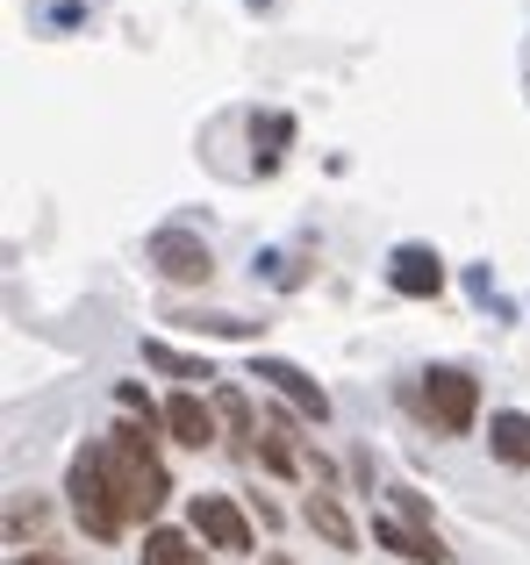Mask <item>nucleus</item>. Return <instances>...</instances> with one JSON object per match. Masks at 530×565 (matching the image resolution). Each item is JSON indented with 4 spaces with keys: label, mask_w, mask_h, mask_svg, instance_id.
Instances as JSON below:
<instances>
[{
    "label": "nucleus",
    "mask_w": 530,
    "mask_h": 565,
    "mask_svg": "<svg viewBox=\"0 0 530 565\" xmlns=\"http://www.w3.org/2000/svg\"><path fill=\"white\" fill-rule=\"evenodd\" d=\"M100 451H108V480H115L123 515H129V523H151V515L166 509V494H172V480H166V466H158L151 437L123 423V429H108V437H100Z\"/></svg>",
    "instance_id": "nucleus-1"
},
{
    "label": "nucleus",
    "mask_w": 530,
    "mask_h": 565,
    "mask_svg": "<svg viewBox=\"0 0 530 565\" xmlns=\"http://www.w3.org/2000/svg\"><path fill=\"white\" fill-rule=\"evenodd\" d=\"M65 494H72V515H80V530H86L94 544H115V537L129 530L123 501H115V480H108V451H100V444H86V451L72 458Z\"/></svg>",
    "instance_id": "nucleus-2"
},
{
    "label": "nucleus",
    "mask_w": 530,
    "mask_h": 565,
    "mask_svg": "<svg viewBox=\"0 0 530 565\" xmlns=\"http://www.w3.org/2000/svg\"><path fill=\"white\" fill-rule=\"evenodd\" d=\"M423 415H431L437 437H466L480 415V386L459 373V365H431L423 373Z\"/></svg>",
    "instance_id": "nucleus-3"
},
{
    "label": "nucleus",
    "mask_w": 530,
    "mask_h": 565,
    "mask_svg": "<svg viewBox=\"0 0 530 565\" xmlns=\"http://www.w3.org/2000/svg\"><path fill=\"white\" fill-rule=\"evenodd\" d=\"M187 523H194V537L209 544V552H230V558L252 552V515H244L230 494H194L187 501Z\"/></svg>",
    "instance_id": "nucleus-4"
},
{
    "label": "nucleus",
    "mask_w": 530,
    "mask_h": 565,
    "mask_svg": "<svg viewBox=\"0 0 530 565\" xmlns=\"http://www.w3.org/2000/svg\"><path fill=\"white\" fill-rule=\"evenodd\" d=\"M151 265H158L166 279H180V287H209V273H215L209 244H201L194 230H158V236H151Z\"/></svg>",
    "instance_id": "nucleus-5"
},
{
    "label": "nucleus",
    "mask_w": 530,
    "mask_h": 565,
    "mask_svg": "<svg viewBox=\"0 0 530 565\" xmlns=\"http://www.w3.org/2000/svg\"><path fill=\"white\" fill-rule=\"evenodd\" d=\"M388 287L402 294V301H431V294H445V265H437V250L402 244L388 258Z\"/></svg>",
    "instance_id": "nucleus-6"
},
{
    "label": "nucleus",
    "mask_w": 530,
    "mask_h": 565,
    "mask_svg": "<svg viewBox=\"0 0 530 565\" xmlns=\"http://www.w3.org/2000/svg\"><path fill=\"white\" fill-rule=\"evenodd\" d=\"M158 423H166L172 444H187V451H209L215 444V408L201 394H172L166 408H158Z\"/></svg>",
    "instance_id": "nucleus-7"
},
{
    "label": "nucleus",
    "mask_w": 530,
    "mask_h": 565,
    "mask_svg": "<svg viewBox=\"0 0 530 565\" xmlns=\"http://www.w3.org/2000/svg\"><path fill=\"white\" fill-rule=\"evenodd\" d=\"M258 380H273V386H279V394H287V401H294V408H301V415H308V423H330V394H322V386H316V380H308V373H301V365H287V359H258Z\"/></svg>",
    "instance_id": "nucleus-8"
},
{
    "label": "nucleus",
    "mask_w": 530,
    "mask_h": 565,
    "mask_svg": "<svg viewBox=\"0 0 530 565\" xmlns=\"http://www.w3.org/2000/svg\"><path fill=\"white\" fill-rule=\"evenodd\" d=\"M488 451L502 458L509 472H530V415H523V408L488 415Z\"/></svg>",
    "instance_id": "nucleus-9"
},
{
    "label": "nucleus",
    "mask_w": 530,
    "mask_h": 565,
    "mask_svg": "<svg viewBox=\"0 0 530 565\" xmlns=\"http://www.w3.org/2000/svg\"><path fill=\"white\" fill-rule=\"evenodd\" d=\"M301 515H308V530H316L330 552H359V530H351V515L337 509V494H308Z\"/></svg>",
    "instance_id": "nucleus-10"
},
{
    "label": "nucleus",
    "mask_w": 530,
    "mask_h": 565,
    "mask_svg": "<svg viewBox=\"0 0 530 565\" xmlns=\"http://www.w3.org/2000/svg\"><path fill=\"white\" fill-rule=\"evenodd\" d=\"M373 537L388 544V552H402L409 565H445V544L423 537V530H409V523H388V515H373Z\"/></svg>",
    "instance_id": "nucleus-11"
},
{
    "label": "nucleus",
    "mask_w": 530,
    "mask_h": 565,
    "mask_svg": "<svg viewBox=\"0 0 530 565\" xmlns=\"http://www.w3.org/2000/svg\"><path fill=\"white\" fill-rule=\"evenodd\" d=\"M137 565H209L194 552V537H180V530H144V558Z\"/></svg>",
    "instance_id": "nucleus-12"
},
{
    "label": "nucleus",
    "mask_w": 530,
    "mask_h": 565,
    "mask_svg": "<svg viewBox=\"0 0 530 565\" xmlns=\"http://www.w3.org/2000/svg\"><path fill=\"white\" fill-rule=\"evenodd\" d=\"M187 330H201V337H230V344H252L258 337V322H244V316H180Z\"/></svg>",
    "instance_id": "nucleus-13"
},
{
    "label": "nucleus",
    "mask_w": 530,
    "mask_h": 565,
    "mask_svg": "<svg viewBox=\"0 0 530 565\" xmlns=\"http://www.w3.org/2000/svg\"><path fill=\"white\" fill-rule=\"evenodd\" d=\"M144 365H158V373H180V380H215L201 359H180L172 344H144Z\"/></svg>",
    "instance_id": "nucleus-14"
},
{
    "label": "nucleus",
    "mask_w": 530,
    "mask_h": 565,
    "mask_svg": "<svg viewBox=\"0 0 530 565\" xmlns=\"http://www.w3.org/2000/svg\"><path fill=\"white\" fill-rule=\"evenodd\" d=\"M22 530H43V501H22V494H14V509H8V537L22 544Z\"/></svg>",
    "instance_id": "nucleus-15"
},
{
    "label": "nucleus",
    "mask_w": 530,
    "mask_h": 565,
    "mask_svg": "<svg viewBox=\"0 0 530 565\" xmlns=\"http://www.w3.org/2000/svg\"><path fill=\"white\" fill-rule=\"evenodd\" d=\"M8 565H65V558H57V552H14Z\"/></svg>",
    "instance_id": "nucleus-16"
},
{
    "label": "nucleus",
    "mask_w": 530,
    "mask_h": 565,
    "mask_svg": "<svg viewBox=\"0 0 530 565\" xmlns=\"http://www.w3.org/2000/svg\"><path fill=\"white\" fill-rule=\"evenodd\" d=\"M265 565H287V558H265Z\"/></svg>",
    "instance_id": "nucleus-17"
}]
</instances>
